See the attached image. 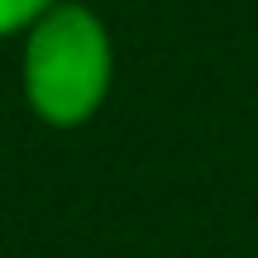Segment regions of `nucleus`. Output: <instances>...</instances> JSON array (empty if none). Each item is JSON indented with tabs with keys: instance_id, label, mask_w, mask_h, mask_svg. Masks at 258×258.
<instances>
[{
	"instance_id": "2",
	"label": "nucleus",
	"mask_w": 258,
	"mask_h": 258,
	"mask_svg": "<svg viewBox=\"0 0 258 258\" xmlns=\"http://www.w3.org/2000/svg\"><path fill=\"white\" fill-rule=\"evenodd\" d=\"M57 0H0V38H24Z\"/></svg>"
},
{
	"instance_id": "1",
	"label": "nucleus",
	"mask_w": 258,
	"mask_h": 258,
	"mask_svg": "<svg viewBox=\"0 0 258 258\" xmlns=\"http://www.w3.org/2000/svg\"><path fill=\"white\" fill-rule=\"evenodd\" d=\"M110 24L82 0H57L24 34V48H19V91L29 115L48 129H82L110 101Z\"/></svg>"
}]
</instances>
